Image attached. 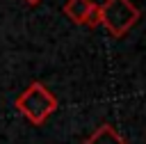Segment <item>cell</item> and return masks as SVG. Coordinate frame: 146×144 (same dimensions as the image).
<instances>
[{
    "label": "cell",
    "mask_w": 146,
    "mask_h": 144,
    "mask_svg": "<svg viewBox=\"0 0 146 144\" xmlns=\"http://www.w3.org/2000/svg\"><path fill=\"white\" fill-rule=\"evenodd\" d=\"M84 144H125V139L119 135V130H116L114 126L103 123V126H98V128L84 139Z\"/></svg>",
    "instance_id": "277c9868"
},
{
    "label": "cell",
    "mask_w": 146,
    "mask_h": 144,
    "mask_svg": "<svg viewBox=\"0 0 146 144\" xmlns=\"http://www.w3.org/2000/svg\"><path fill=\"white\" fill-rule=\"evenodd\" d=\"M57 98L55 94L43 85V82H32L18 98H16V110L32 121L34 126H43L46 119L57 110Z\"/></svg>",
    "instance_id": "6da1fadb"
},
{
    "label": "cell",
    "mask_w": 146,
    "mask_h": 144,
    "mask_svg": "<svg viewBox=\"0 0 146 144\" xmlns=\"http://www.w3.org/2000/svg\"><path fill=\"white\" fill-rule=\"evenodd\" d=\"M64 14L75 25H89V27L100 25V7L91 0H66Z\"/></svg>",
    "instance_id": "3957f363"
},
{
    "label": "cell",
    "mask_w": 146,
    "mask_h": 144,
    "mask_svg": "<svg viewBox=\"0 0 146 144\" xmlns=\"http://www.w3.org/2000/svg\"><path fill=\"white\" fill-rule=\"evenodd\" d=\"M100 7V25L112 37H123L139 21V9L130 0H105Z\"/></svg>",
    "instance_id": "7a4b0ae2"
},
{
    "label": "cell",
    "mask_w": 146,
    "mask_h": 144,
    "mask_svg": "<svg viewBox=\"0 0 146 144\" xmlns=\"http://www.w3.org/2000/svg\"><path fill=\"white\" fill-rule=\"evenodd\" d=\"M27 5H36V2H41V0H25Z\"/></svg>",
    "instance_id": "5b68a950"
}]
</instances>
